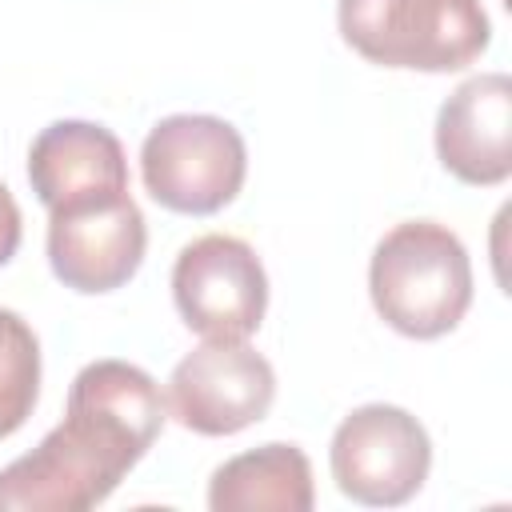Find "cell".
<instances>
[{
  "instance_id": "cell-1",
  "label": "cell",
  "mask_w": 512,
  "mask_h": 512,
  "mask_svg": "<svg viewBox=\"0 0 512 512\" xmlns=\"http://www.w3.org/2000/svg\"><path fill=\"white\" fill-rule=\"evenodd\" d=\"M168 416L160 384L128 360H92L68 388L64 420L0 468V512H88L140 464Z\"/></svg>"
},
{
  "instance_id": "cell-2",
  "label": "cell",
  "mask_w": 512,
  "mask_h": 512,
  "mask_svg": "<svg viewBox=\"0 0 512 512\" xmlns=\"http://www.w3.org/2000/svg\"><path fill=\"white\" fill-rule=\"evenodd\" d=\"M372 308L412 340L452 332L472 304V260L460 236L436 220L388 228L368 264Z\"/></svg>"
},
{
  "instance_id": "cell-3",
  "label": "cell",
  "mask_w": 512,
  "mask_h": 512,
  "mask_svg": "<svg viewBox=\"0 0 512 512\" xmlns=\"http://www.w3.org/2000/svg\"><path fill=\"white\" fill-rule=\"evenodd\" d=\"M340 36L368 64L460 72L492 44L480 0H336Z\"/></svg>"
},
{
  "instance_id": "cell-4",
  "label": "cell",
  "mask_w": 512,
  "mask_h": 512,
  "mask_svg": "<svg viewBox=\"0 0 512 512\" xmlns=\"http://www.w3.org/2000/svg\"><path fill=\"white\" fill-rule=\"evenodd\" d=\"M148 196L180 216H212L236 200L248 176L244 136L204 112H180L152 124L140 148Z\"/></svg>"
},
{
  "instance_id": "cell-5",
  "label": "cell",
  "mask_w": 512,
  "mask_h": 512,
  "mask_svg": "<svg viewBox=\"0 0 512 512\" xmlns=\"http://www.w3.org/2000/svg\"><path fill=\"white\" fill-rule=\"evenodd\" d=\"M336 488L368 508H396L412 500L432 468V440L424 424L396 404L352 408L328 448Z\"/></svg>"
},
{
  "instance_id": "cell-6",
  "label": "cell",
  "mask_w": 512,
  "mask_h": 512,
  "mask_svg": "<svg viewBox=\"0 0 512 512\" xmlns=\"http://www.w3.org/2000/svg\"><path fill=\"white\" fill-rule=\"evenodd\" d=\"M180 320L204 340H248L268 312V276L252 244L208 232L180 248L172 264Z\"/></svg>"
},
{
  "instance_id": "cell-7",
  "label": "cell",
  "mask_w": 512,
  "mask_h": 512,
  "mask_svg": "<svg viewBox=\"0 0 512 512\" xmlns=\"http://www.w3.org/2000/svg\"><path fill=\"white\" fill-rule=\"evenodd\" d=\"M276 400L272 364L244 340H204L168 380V412L200 436H236L268 416Z\"/></svg>"
},
{
  "instance_id": "cell-8",
  "label": "cell",
  "mask_w": 512,
  "mask_h": 512,
  "mask_svg": "<svg viewBox=\"0 0 512 512\" xmlns=\"http://www.w3.org/2000/svg\"><path fill=\"white\" fill-rule=\"evenodd\" d=\"M148 224L132 196L48 212V264L52 276L84 296L124 288L144 264Z\"/></svg>"
},
{
  "instance_id": "cell-9",
  "label": "cell",
  "mask_w": 512,
  "mask_h": 512,
  "mask_svg": "<svg viewBox=\"0 0 512 512\" xmlns=\"http://www.w3.org/2000/svg\"><path fill=\"white\" fill-rule=\"evenodd\" d=\"M28 184L48 212H72L128 196L120 140L92 120H56L28 148Z\"/></svg>"
},
{
  "instance_id": "cell-10",
  "label": "cell",
  "mask_w": 512,
  "mask_h": 512,
  "mask_svg": "<svg viewBox=\"0 0 512 512\" xmlns=\"http://www.w3.org/2000/svg\"><path fill=\"white\" fill-rule=\"evenodd\" d=\"M436 156L472 188H496L512 176V80L504 72H480L440 104Z\"/></svg>"
},
{
  "instance_id": "cell-11",
  "label": "cell",
  "mask_w": 512,
  "mask_h": 512,
  "mask_svg": "<svg viewBox=\"0 0 512 512\" xmlns=\"http://www.w3.org/2000/svg\"><path fill=\"white\" fill-rule=\"evenodd\" d=\"M312 464L296 444H260L224 460L208 480L212 512H308Z\"/></svg>"
},
{
  "instance_id": "cell-12",
  "label": "cell",
  "mask_w": 512,
  "mask_h": 512,
  "mask_svg": "<svg viewBox=\"0 0 512 512\" xmlns=\"http://www.w3.org/2000/svg\"><path fill=\"white\" fill-rule=\"evenodd\" d=\"M40 400V340L32 324L0 308V440L12 436Z\"/></svg>"
},
{
  "instance_id": "cell-13",
  "label": "cell",
  "mask_w": 512,
  "mask_h": 512,
  "mask_svg": "<svg viewBox=\"0 0 512 512\" xmlns=\"http://www.w3.org/2000/svg\"><path fill=\"white\" fill-rule=\"evenodd\" d=\"M20 232H24V224H20V208H16L12 192L0 184V268L16 256V248H20Z\"/></svg>"
}]
</instances>
